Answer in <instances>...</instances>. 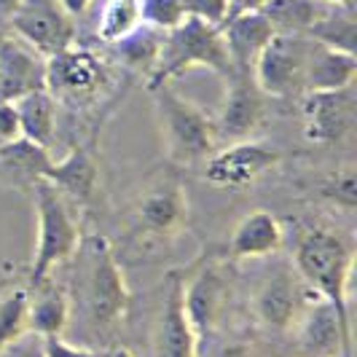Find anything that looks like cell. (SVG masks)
<instances>
[{"label":"cell","instance_id":"cell-1","mask_svg":"<svg viewBox=\"0 0 357 357\" xmlns=\"http://www.w3.org/2000/svg\"><path fill=\"white\" fill-rule=\"evenodd\" d=\"M75 258V293L84 322L91 333H113L124 322L132 301L116 252L105 236L94 234L81 239Z\"/></svg>","mask_w":357,"mask_h":357},{"label":"cell","instance_id":"cell-2","mask_svg":"<svg viewBox=\"0 0 357 357\" xmlns=\"http://www.w3.org/2000/svg\"><path fill=\"white\" fill-rule=\"evenodd\" d=\"M293 264L309 290L317 298L336 309L344 331L352 336V314H349V290L355 271V248L344 234L333 229H306L293 250Z\"/></svg>","mask_w":357,"mask_h":357},{"label":"cell","instance_id":"cell-3","mask_svg":"<svg viewBox=\"0 0 357 357\" xmlns=\"http://www.w3.org/2000/svg\"><path fill=\"white\" fill-rule=\"evenodd\" d=\"M151 94L167 161L180 169H194L204 164L218 151L213 119L197 102L178 94L172 84H161L151 89Z\"/></svg>","mask_w":357,"mask_h":357},{"label":"cell","instance_id":"cell-4","mask_svg":"<svg viewBox=\"0 0 357 357\" xmlns=\"http://www.w3.org/2000/svg\"><path fill=\"white\" fill-rule=\"evenodd\" d=\"M191 68H207L223 81L234 73L220 27L204 24L199 19H185L180 27L164 33L156 68L148 75L145 89H156L161 84H172L178 75Z\"/></svg>","mask_w":357,"mask_h":357},{"label":"cell","instance_id":"cell-5","mask_svg":"<svg viewBox=\"0 0 357 357\" xmlns=\"http://www.w3.org/2000/svg\"><path fill=\"white\" fill-rule=\"evenodd\" d=\"M36 199V250L33 264L27 266V290L49 280L54 268L70 261L81 245V229L73 218L68 199L62 197L52 183L36 180L33 183Z\"/></svg>","mask_w":357,"mask_h":357},{"label":"cell","instance_id":"cell-6","mask_svg":"<svg viewBox=\"0 0 357 357\" xmlns=\"http://www.w3.org/2000/svg\"><path fill=\"white\" fill-rule=\"evenodd\" d=\"M110 84V65L91 49L73 43L46 59V91L56 100V105L86 110L105 97Z\"/></svg>","mask_w":357,"mask_h":357},{"label":"cell","instance_id":"cell-7","mask_svg":"<svg viewBox=\"0 0 357 357\" xmlns=\"http://www.w3.org/2000/svg\"><path fill=\"white\" fill-rule=\"evenodd\" d=\"M309 36H274L252 65V81L266 97L287 100L304 94L306 62L312 52Z\"/></svg>","mask_w":357,"mask_h":357},{"label":"cell","instance_id":"cell-8","mask_svg":"<svg viewBox=\"0 0 357 357\" xmlns=\"http://www.w3.org/2000/svg\"><path fill=\"white\" fill-rule=\"evenodd\" d=\"M282 153L261 140H239L218 148L204 161V180L223 191H245L258 178L271 172Z\"/></svg>","mask_w":357,"mask_h":357},{"label":"cell","instance_id":"cell-9","mask_svg":"<svg viewBox=\"0 0 357 357\" xmlns=\"http://www.w3.org/2000/svg\"><path fill=\"white\" fill-rule=\"evenodd\" d=\"M8 27L46 59L75 43V22L59 0H22Z\"/></svg>","mask_w":357,"mask_h":357},{"label":"cell","instance_id":"cell-10","mask_svg":"<svg viewBox=\"0 0 357 357\" xmlns=\"http://www.w3.org/2000/svg\"><path fill=\"white\" fill-rule=\"evenodd\" d=\"M266 116V94L255 86L250 73H231L226 78V97L213 119L215 137L220 143L252 140Z\"/></svg>","mask_w":357,"mask_h":357},{"label":"cell","instance_id":"cell-11","mask_svg":"<svg viewBox=\"0 0 357 357\" xmlns=\"http://www.w3.org/2000/svg\"><path fill=\"white\" fill-rule=\"evenodd\" d=\"M135 226L151 239H172L188 226V194L183 180L164 175L135 204Z\"/></svg>","mask_w":357,"mask_h":357},{"label":"cell","instance_id":"cell-12","mask_svg":"<svg viewBox=\"0 0 357 357\" xmlns=\"http://www.w3.org/2000/svg\"><path fill=\"white\" fill-rule=\"evenodd\" d=\"M306 140L320 145L341 143L355 126V84L336 91H309L301 102Z\"/></svg>","mask_w":357,"mask_h":357},{"label":"cell","instance_id":"cell-13","mask_svg":"<svg viewBox=\"0 0 357 357\" xmlns=\"http://www.w3.org/2000/svg\"><path fill=\"white\" fill-rule=\"evenodd\" d=\"M226 298H229V287L218 266H202L188 280H183V306L197 333L199 347L215 333L226 309Z\"/></svg>","mask_w":357,"mask_h":357},{"label":"cell","instance_id":"cell-14","mask_svg":"<svg viewBox=\"0 0 357 357\" xmlns=\"http://www.w3.org/2000/svg\"><path fill=\"white\" fill-rule=\"evenodd\" d=\"M293 331L298 349L306 357H355L352 336L344 331L336 309L322 298L304 306Z\"/></svg>","mask_w":357,"mask_h":357},{"label":"cell","instance_id":"cell-15","mask_svg":"<svg viewBox=\"0 0 357 357\" xmlns=\"http://www.w3.org/2000/svg\"><path fill=\"white\" fill-rule=\"evenodd\" d=\"M199 339L185 317L183 306V277L172 274L167 282V296L161 304L156 331H153V355L156 357H199Z\"/></svg>","mask_w":357,"mask_h":357},{"label":"cell","instance_id":"cell-16","mask_svg":"<svg viewBox=\"0 0 357 357\" xmlns=\"http://www.w3.org/2000/svg\"><path fill=\"white\" fill-rule=\"evenodd\" d=\"M36 89H46V56L8 36L0 43V100L14 102Z\"/></svg>","mask_w":357,"mask_h":357},{"label":"cell","instance_id":"cell-17","mask_svg":"<svg viewBox=\"0 0 357 357\" xmlns=\"http://www.w3.org/2000/svg\"><path fill=\"white\" fill-rule=\"evenodd\" d=\"M252 312H255V320L266 331H274V333L293 331L301 312H304V301H301L296 280L290 274L266 277L264 285L255 290Z\"/></svg>","mask_w":357,"mask_h":357},{"label":"cell","instance_id":"cell-18","mask_svg":"<svg viewBox=\"0 0 357 357\" xmlns=\"http://www.w3.org/2000/svg\"><path fill=\"white\" fill-rule=\"evenodd\" d=\"M220 36L226 43L234 73H250L252 75V65H255L258 54L266 49V43L277 33L261 11H242V14L226 19V24L220 27Z\"/></svg>","mask_w":357,"mask_h":357},{"label":"cell","instance_id":"cell-19","mask_svg":"<svg viewBox=\"0 0 357 357\" xmlns=\"http://www.w3.org/2000/svg\"><path fill=\"white\" fill-rule=\"evenodd\" d=\"M282 242H285V229L280 218L268 210H255L234 226V234L229 239V258L231 261L268 258L282 248Z\"/></svg>","mask_w":357,"mask_h":357},{"label":"cell","instance_id":"cell-20","mask_svg":"<svg viewBox=\"0 0 357 357\" xmlns=\"http://www.w3.org/2000/svg\"><path fill=\"white\" fill-rule=\"evenodd\" d=\"M70 293L52 277L27 290V333H36L38 339L62 336L70 325Z\"/></svg>","mask_w":357,"mask_h":357},{"label":"cell","instance_id":"cell-21","mask_svg":"<svg viewBox=\"0 0 357 357\" xmlns=\"http://www.w3.org/2000/svg\"><path fill=\"white\" fill-rule=\"evenodd\" d=\"M43 180L52 183L65 199L86 204L97 194V183H100V167H97L94 151L84 148V145L73 148L65 159L52 161Z\"/></svg>","mask_w":357,"mask_h":357},{"label":"cell","instance_id":"cell-22","mask_svg":"<svg viewBox=\"0 0 357 357\" xmlns=\"http://www.w3.org/2000/svg\"><path fill=\"white\" fill-rule=\"evenodd\" d=\"M357 78L355 54L339 52L322 43H312L309 62H306L304 94L309 91H336L344 86H352Z\"/></svg>","mask_w":357,"mask_h":357},{"label":"cell","instance_id":"cell-23","mask_svg":"<svg viewBox=\"0 0 357 357\" xmlns=\"http://www.w3.org/2000/svg\"><path fill=\"white\" fill-rule=\"evenodd\" d=\"M19 135L30 143L49 148L56 137V100L46 89H36L14 100Z\"/></svg>","mask_w":357,"mask_h":357},{"label":"cell","instance_id":"cell-24","mask_svg":"<svg viewBox=\"0 0 357 357\" xmlns=\"http://www.w3.org/2000/svg\"><path fill=\"white\" fill-rule=\"evenodd\" d=\"M333 3L325 0H266L261 14L268 19L277 36H306Z\"/></svg>","mask_w":357,"mask_h":357},{"label":"cell","instance_id":"cell-25","mask_svg":"<svg viewBox=\"0 0 357 357\" xmlns=\"http://www.w3.org/2000/svg\"><path fill=\"white\" fill-rule=\"evenodd\" d=\"M143 24V0H105L97 19V38L107 46H116Z\"/></svg>","mask_w":357,"mask_h":357},{"label":"cell","instance_id":"cell-26","mask_svg":"<svg viewBox=\"0 0 357 357\" xmlns=\"http://www.w3.org/2000/svg\"><path fill=\"white\" fill-rule=\"evenodd\" d=\"M306 36L312 38V40H317V43H322V46L355 54V36H357L355 6L352 3H333L331 11Z\"/></svg>","mask_w":357,"mask_h":357},{"label":"cell","instance_id":"cell-27","mask_svg":"<svg viewBox=\"0 0 357 357\" xmlns=\"http://www.w3.org/2000/svg\"><path fill=\"white\" fill-rule=\"evenodd\" d=\"M52 156H49V148H40V145L30 143L24 137H17L11 143H3L0 145V164L14 172L19 178L30 180H43L46 169L52 167Z\"/></svg>","mask_w":357,"mask_h":357},{"label":"cell","instance_id":"cell-28","mask_svg":"<svg viewBox=\"0 0 357 357\" xmlns=\"http://www.w3.org/2000/svg\"><path fill=\"white\" fill-rule=\"evenodd\" d=\"M161 40H164V33L143 24L137 33H132L121 43H116V54L124 62V68H129L132 73H140V75H145V81H148V75L153 73L156 59H159Z\"/></svg>","mask_w":357,"mask_h":357},{"label":"cell","instance_id":"cell-29","mask_svg":"<svg viewBox=\"0 0 357 357\" xmlns=\"http://www.w3.org/2000/svg\"><path fill=\"white\" fill-rule=\"evenodd\" d=\"M185 8L183 0H143V22L148 27L169 33L185 22Z\"/></svg>","mask_w":357,"mask_h":357},{"label":"cell","instance_id":"cell-30","mask_svg":"<svg viewBox=\"0 0 357 357\" xmlns=\"http://www.w3.org/2000/svg\"><path fill=\"white\" fill-rule=\"evenodd\" d=\"M322 197L328 199L331 204H336V207L355 210V204H357L355 172L347 167V169H341V172H336V175H331V178L322 183Z\"/></svg>","mask_w":357,"mask_h":357},{"label":"cell","instance_id":"cell-31","mask_svg":"<svg viewBox=\"0 0 357 357\" xmlns=\"http://www.w3.org/2000/svg\"><path fill=\"white\" fill-rule=\"evenodd\" d=\"M183 8L188 19H199L213 27H223L226 19L231 17L229 0H183Z\"/></svg>","mask_w":357,"mask_h":357},{"label":"cell","instance_id":"cell-32","mask_svg":"<svg viewBox=\"0 0 357 357\" xmlns=\"http://www.w3.org/2000/svg\"><path fill=\"white\" fill-rule=\"evenodd\" d=\"M107 355H110V349L70 344V341H65L62 336L40 339V357H107Z\"/></svg>","mask_w":357,"mask_h":357},{"label":"cell","instance_id":"cell-33","mask_svg":"<svg viewBox=\"0 0 357 357\" xmlns=\"http://www.w3.org/2000/svg\"><path fill=\"white\" fill-rule=\"evenodd\" d=\"M22 137L19 135V119H17V107L14 102H3L0 100V145L3 143H11Z\"/></svg>","mask_w":357,"mask_h":357},{"label":"cell","instance_id":"cell-34","mask_svg":"<svg viewBox=\"0 0 357 357\" xmlns=\"http://www.w3.org/2000/svg\"><path fill=\"white\" fill-rule=\"evenodd\" d=\"M213 357H252V349L250 344H245V341H229V344L218 347Z\"/></svg>","mask_w":357,"mask_h":357},{"label":"cell","instance_id":"cell-35","mask_svg":"<svg viewBox=\"0 0 357 357\" xmlns=\"http://www.w3.org/2000/svg\"><path fill=\"white\" fill-rule=\"evenodd\" d=\"M264 3H266V0H229V6H231V17L234 14H242V11H261Z\"/></svg>","mask_w":357,"mask_h":357},{"label":"cell","instance_id":"cell-36","mask_svg":"<svg viewBox=\"0 0 357 357\" xmlns=\"http://www.w3.org/2000/svg\"><path fill=\"white\" fill-rule=\"evenodd\" d=\"M59 3L65 6V11H68L73 19L81 17V14H84V11H86V8L91 6V0H59Z\"/></svg>","mask_w":357,"mask_h":357},{"label":"cell","instance_id":"cell-37","mask_svg":"<svg viewBox=\"0 0 357 357\" xmlns=\"http://www.w3.org/2000/svg\"><path fill=\"white\" fill-rule=\"evenodd\" d=\"M19 6H22V0H0V22L8 24V19L17 14Z\"/></svg>","mask_w":357,"mask_h":357},{"label":"cell","instance_id":"cell-38","mask_svg":"<svg viewBox=\"0 0 357 357\" xmlns=\"http://www.w3.org/2000/svg\"><path fill=\"white\" fill-rule=\"evenodd\" d=\"M107 357H137L132 349H126V347H119V349H110V355Z\"/></svg>","mask_w":357,"mask_h":357},{"label":"cell","instance_id":"cell-39","mask_svg":"<svg viewBox=\"0 0 357 357\" xmlns=\"http://www.w3.org/2000/svg\"><path fill=\"white\" fill-rule=\"evenodd\" d=\"M6 290V277H0V293Z\"/></svg>","mask_w":357,"mask_h":357},{"label":"cell","instance_id":"cell-40","mask_svg":"<svg viewBox=\"0 0 357 357\" xmlns=\"http://www.w3.org/2000/svg\"><path fill=\"white\" fill-rule=\"evenodd\" d=\"M325 3H352V0H325Z\"/></svg>","mask_w":357,"mask_h":357},{"label":"cell","instance_id":"cell-41","mask_svg":"<svg viewBox=\"0 0 357 357\" xmlns=\"http://www.w3.org/2000/svg\"><path fill=\"white\" fill-rule=\"evenodd\" d=\"M38 357H40V355H38Z\"/></svg>","mask_w":357,"mask_h":357}]
</instances>
